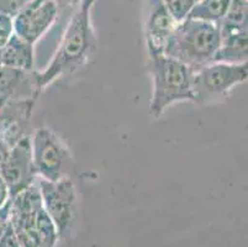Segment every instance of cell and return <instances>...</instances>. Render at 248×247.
Returning a JSON list of instances; mask_svg holds the SVG:
<instances>
[{"label": "cell", "instance_id": "cell-1", "mask_svg": "<svg viewBox=\"0 0 248 247\" xmlns=\"http://www.w3.org/2000/svg\"><path fill=\"white\" fill-rule=\"evenodd\" d=\"M96 46L98 41L90 22V9L80 6L73 14L49 65L42 72H37L40 89L78 71L94 56Z\"/></svg>", "mask_w": 248, "mask_h": 247}, {"label": "cell", "instance_id": "cell-2", "mask_svg": "<svg viewBox=\"0 0 248 247\" xmlns=\"http://www.w3.org/2000/svg\"><path fill=\"white\" fill-rule=\"evenodd\" d=\"M147 69L153 83L150 114L155 119L173 104L194 101V71L190 67L166 54H157L148 57Z\"/></svg>", "mask_w": 248, "mask_h": 247}, {"label": "cell", "instance_id": "cell-3", "mask_svg": "<svg viewBox=\"0 0 248 247\" xmlns=\"http://www.w3.org/2000/svg\"><path fill=\"white\" fill-rule=\"evenodd\" d=\"M221 44L217 24L186 19L177 25L164 53L198 71L211 63Z\"/></svg>", "mask_w": 248, "mask_h": 247}, {"label": "cell", "instance_id": "cell-4", "mask_svg": "<svg viewBox=\"0 0 248 247\" xmlns=\"http://www.w3.org/2000/svg\"><path fill=\"white\" fill-rule=\"evenodd\" d=\"M248 79V63H209L194 71V103L200 105L226 98L236 85Z\"/></svg>", "mask_w": 248, "mask_h": 247}, {"label": "cell", "instance_id": "cell-5", "mask_svg": "<svg viewBox=\"0 0 248 247\" xmlns=\"http://www.w3.org/2000/svg\"><path fill=\"white\" fill-rule=\"evenodd\" d=\"M42 207L57 229L60 239L69 235L76 219L77 194L71 178L62 177L55 182L38 178Z\"/></svg>", "mask_w": 248, "mask_h": 247}, {"label": "cell", "instance_id": "cell-6", "mask_svg": "<svg viewBox=\"0 0 248 247\" xmlns=\"http://www.w3.org/2000/svg\"><path fill=\"white\" fill-rule=\"evenodd\" d=\"M31 151L36 173L42 180L55 182L62 178L69 161V151L60 136L47 128H40L31 135Z\"/></svg>", "mask_w": 248, "mask_h": 247}, {"label": "cell", "instance_id": "cell-7", "mask_svg": "<svg viewBox=\"0 0 248 247\" xmlns=\"http://www.w3.org/2000/svg\"><path fill=\"white\" fill-rule=\"evenodd\" d=\"M0 176L8 184L11 198L37 181L31 151V135L21 139L11 147L3 168L0 169Z\"/></svg>", "mask_w": 248, "mask_h": 247}, {"label": "cell", "instance_id": "cell-8", "mask_svg": "<svg viewBox=\"0 0 248 247\" xmlns=\"http://www.w3.org/2000/svg\"><path fill=\"white\" fill-rule=\"evenodd\" d=\"M57 16L56 0H32L14 17V33L33 45L45 35Z\"/></svg>", "mask_w": 248, "mask_h": 247}, {"label": "cell", "instance_id": "cell-9", "mask_svg": "<svg viewBox=\"0 0 248 247\" xmlns=\"http://www.w3.org/2000/svg\"><path fill=\"white\" fill-rule=\"evenodd\" d=\"M40 92L37 72L33 69L0 68V106L11 101L36 100Z\"/></svg>", "mask_w": 248, "mask_h": 247}, {"label": "cell", "instance_id": "cell-10", "mask_svg": "<svg viewBox=\"0 0 248 247\" xmlns=\"http://www.w3.org/2000/svg\"><path fill=\"white\" fill-rule=\"evenodd\" d=\"M35 101H11L0 106V137L10 147L30 136L29 128Z\"/></svg>", "mask_w": 248, "mask_h": 247}, {"label": "cell", "instance_id": "cell-11", "mask_svg": "<svg viewBox=\"0 0 248 247\" xmlns=\"http://www.w3.org/2000/svg\"><path fill=\"white\" fill-rule=\"evenodd\" d=\"M177 25L166 10L162 0H151V11L146 24L148 57L164 53Z\"/></svg>", "mask_w": 248, "mask_h": 247}, {"label": "cell", "instance_id": "cell-12", "mask_svg": "<svg viewBox=\"0 0 248 247\" xmlns=\"http://www.w3.org/2000/svg\"><path fill=\"white\" fill-rule=\"evenodd\" d=\"M247 30L234 31L221 36V44L211 63H247Z\"/></svg>", "mask_w": 248, "mask_h": 247}, {"label": "cell", "instance_id": "cell-13", "mask_svg": "<svg viewBox=\"0 0 248 247\" xmlns=\"http://www.w3.org/2000/svg\"><path fill=\"white\" fill-rule=\"evenodd\" d=\"M1 61L5 67L31 71L35 65L33 45L14 33L1 49Z\"/></svg>", "mask_w": 248, "mask_h": 247}, {"label": "cell", "instance_id": "cell-14", "mask_svg": "<svg viewBox=\"0 0 248 247\" xmlns=\"http://www.w3.org/2000/svg\"><path fill=\"white\" fill-rule=\"evenodd\" d=\"M232 0H198L188 19L218 24L224 19Z\"/></svg>", "mask_w": 248, "mask_h": 247}, {"label": "cell", "instance_id": "cell-15", "mask_svg": "<svg viewBox=\"0 0 248 247\" xmlns=\"http://www.w3.org/2000/svg\"><path fill=\"white\" fill-rule=\"evenodd\" d=\"M35 229L37 234L38 247H55L60 240L57 229L55 224L52 223L47 213L45 212L44 207L38 210L36 215Z\"/></svg>", "mask_w": 248, "mask_h": 247}, {"label": "cell", "instance_id": "cell-16", "mask_svg": "<svg viewBox=\"0 0 248 247\" xmlns=\"http://www.w3.org/2000/svg\"><path fill=\"white\" fill-rule=\"evenodd\" d=\"M164 8L177 24L188 19L197 0H162Z\"/></svg>", "mask_w": 248, "mask_h": 247}, {"label": "cell", "instance_id": "cell-17", "mask_svg": "<svg viewBox=\"0 0 248 247\" xmlns=\"http://www.w3.org/2000/svg\"><path fill=\"white\" fill-rule=\"evenodd\" d=\"M14 35V19L0 13V49H3Z\"/></svg>", "mask_w": 248, "mask_h": 247}, {"label": "cell", "instance_id": "cell-18", "mask_svg": "<svg viewBox=\"0 0 248 247\" xmlns=\"http://www.w3.org/2000/svg\"><path fill=\"white\" fill-rule=\"evenodd\" d=\"M32 0H0V13L6 14L14 19L17 14L31 3Z\"/></svg>", "mask_w": 248, "mask_h": 247}, {"label": "cell", "instance_id": "cell-19", "mask_svg": "<svg viewBox=\"0 0 248 247\" xmlns=\"http://www.w3.org/2000/svg\"><path fill=\"white\" fill-rule=\"evenodd\" d=\"M10 199V190H9L8 184H6L3 177L0 176V208L4 207Z\"/></svg>", "mask_w": 248, "mask_h": 247}, {"label": "cell", "instance_id": "cell-20", "mask_svg": "<svg viewBox=\"0 0 248 247\" xmlns=\"http://www.w3.org/2000/svg\"><path fill=\"white\" fill-rule=\"evenodd\" d=\"M10 148L11 147L0 137V169L3 168L4 163H5L9 152H10Z\"/></svg>", "mask_w": 248, "mask_h": 247}, {"label": "cell", "instance_id": "cell-21", "mask_svg": "<svg viewBox=\"0 0 248 247\" xmlns=\"http://www.w3.org/2000/svg\"><path fill=\"white\" fill-rule=\"evenodd\" d=\"M93 3H94V0H82V1H80V6L87 9H92Z\"/></svg>", "mask_w": 248, "mask_h": 247}, {"label": "cell", "instance_id": "cell-22", "mask_svg": "<svg viewBox=\"0 0 248 247\" xmlns=\"http://www.w3.org/2000/svg\"><path fill=\"white\" fill-rule=\"evenodd\" d=\"M3 67V61H1V49H0V68Z\"/></svg>", "mask_w": 248, "mask_h": 247}]
</instances>
